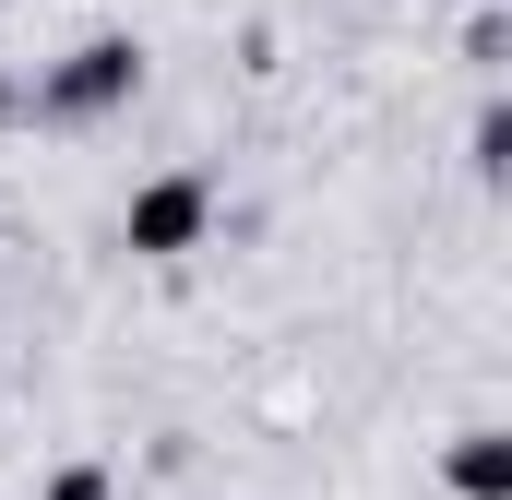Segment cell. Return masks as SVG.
Wrapping results in <instances>:
<instances>
[{"label": "cell", "instance_id": "obj_6", "mask_svg": "<svg viewBox=\"0 0 512 500\" xmlns=\"http://www.w3.org/2000/svg\"><path fill=\"white\" fill-rule=\"evenodd\" d=\"M12 120H24V84H12V72H0V131H12Z\"/></svg>", "mask_w": 512, "mask_h": 500}, {"label": "cell", "instance_id": "obj_5", "mask_svg": "<svg viewBox=\"0 0 512 500\" xmlns=\"http://www.w3.org/2000/svg\"><path fill=\"white\" fill-rule=\"evenodd\" d=\"M36 500H120V477H108V465H60Z\"/></svg>", "mask_w": 512, "mask_h": 500}, {"label": "cell", "instance_id": "obj_3", "mask_svg": "<svg viewBox=\"0 0 512 500\" xmlns=\"http://www.w3.org/2000/svg\"><path fill=\"white\" fill-rule=\"evenodd\" d=\"M441 477L465 500H512V429H465V441L441 453Z\"/></svg>", "mask_w": 512, "mask_h": 500}, {"label": "cell", "instance_id": "obj_2", "mask_svg": "<svg viewBox=\"0 0 512 500\" xmlns=\"http://www.w3.org/2000/svg\"><path fill=\"white\" fill-rule=\"evenodd\" d=\"M203 227H215V179H203V167H167V179L131 191L120 250L131 262H179V250H203Z\"/></svg>", "mask_w": 512, "mask_h": 500}, {"label": "cell", "instance_id": "obj_1", "mask_svg": "<svg viewBox=\"0 0 512 500\" xmlns=\"http://www.w3.org/2000/svg\"><path fill=\"white\" fill-rule=\"evenodd\" d=\"M131 96H143V48L131 36H84V48H60L48 72H36V120H60V131H84V120H120Z\"/></svg>", "mask_w": 512, "mask_h": 500}, {"label": "cell", "instance_id": "obj_4", "mask_svg": "<svg viewBox=\"0 0 512 500\" xmlns=\"http://www.w3.org/2000/svg\"><path fill=\"white\" fill-rule=\"evenodd\" d=\"M465 155H477V179H501L512 167V108H477V143H465Z\"/></svg>", "mask_w": 512, "mask_h": 500}]
</instances>
